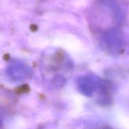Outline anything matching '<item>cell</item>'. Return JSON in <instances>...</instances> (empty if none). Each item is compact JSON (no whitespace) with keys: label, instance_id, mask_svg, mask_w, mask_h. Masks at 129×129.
Returning a JSON list of instances; mask_svg holds the SVG:
<instances>
[{"label":"cell","instance_id":"6da1fadb","mask_svg":"<svg viewBox=\"0 0 129 129\" xmlns=\"http://www.w3.org/2000/svg\"><path fill=\"white\" fill-rule=\"evenodd\" d=\"M103 79L95 75H86L79 77L76 84L79 91L87 97H91L94 93L101 89Z\"/></svg>","mask_w":129,"mask_h":129},{"label":"cell","instance_id":"7a4b0ae2","mask_svg":"<svg viewBox=\"0 0 129 129\" xmlns=\"http://www.w3.org/2000/svg\"><path fill=\"white\" fill-rule=\"evenodd\" d=\"M7 73L10 79L14 82H23L32 76V70L25 63L20 60L11 61L8 68Z\"/></svg>","mask_w":129,"mask_h":129},{"label":"cell","instance_id":"3957f363","mask_svg":"<svg viewBox=\"0 0 129 129\" xmlns=\"http://www.w3.org/2000/svg\"><path fill=\"white\" fill-rule=\"evenodd\" d=\"M0 129H2V124H1V122H0Z\"/></svg>","mask_w":129,"mask_h":129}]
</instances>
